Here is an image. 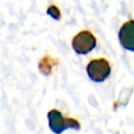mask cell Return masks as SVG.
I'll return each mask as SVG.
<instances>
[{"instance_id":"6da1fadb","label":"cell","mask_w":134,"mask_h":134,"mask_svg":"<svg viewBox=\"0 0 134 134\" xmlns=\"http://www.w3.org/2000/svg\"><path fill=\"white\" fill-rule=\"evenodd\" d=\"M48 127L54 134H62L67 129H76L81 128L80 122L73 118L65 117L59 110L52 109L47 113Z\"/></svg>"},{"instance_id":"7a4b0ae2","label":"cell","mask_w":134,"mask_h":134,"mask_svg":"<svg viewBox=\"0 0 134 134\" xmlns=\"http://www.w3.org/2000/svg\"><path fill=\"white\" fill-rule=\"evenodd\" d=\"M86 72L91 81L95 83H100L107 80L110 75L111 66L109 62L104 58L94 59L88 63L86 67Z\"/></svg>"},{"instance_id":"3957f363","label":"cell","mask_w":134,"mask_h":134,"mask_svg":"<svg viewBox=\"0 0 134 134\" xmlns=\"http://www.w3.org/2000/svg\"><path fill=\"white\" fill-rule=\"evenodd\" d=\"M71 46L77 54H87L95 48L96 38L89 30H82L72 38Z\"/></svg>"},{"instance_id":"277c9868","label":"cell","mask_w":134,"mask_h":134,"mask_svg":"<svg viewBox=\"0 0 134 134\" xmlns=\"http://www.w3.org/2000/svg\"><path fill=\"white\" fill-rule=\"evenodd\" d=\"M118 40L122 48L134 52V20H128L120 26Z\"/></svg>"},{"instance_id":"5b68a950","label":"cell","mask_w":134,"mask_h":134,"mask_svg":"<svg viewBox=\"0 0 134 134\" xmlns=\"http://www.w3.org/2000/svg\"><path fill=\"white\" fill-rule=\"evenodd\" d=\"M47 14H48L49 16H51L53 19H55V20H59V19L61 18L60 9H59L57 6H54V5H51L50 7H48V9H47Z\"/></svg>"}]
</instances>
